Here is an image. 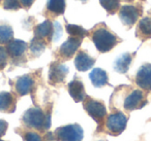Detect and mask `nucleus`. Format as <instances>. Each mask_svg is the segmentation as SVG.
<instances>
[{"instance_id":"nucleus-18","label":"nucleus","mask_w":151,"mask_h":141,"mask_svg":"<svg viewBox=\"0 0 151 141\" xmlns=\"http://www.w3.org/2000/svg\"><path fill=\"white\" fill-rule=\"evenodd\" d=\"M15 110V99L9 92L0 93V111L13 112Z\"/></svg>"},{"instance_id":"nucleus-15","label":"nucleus","mask_w":151,"mask_h":141,"mask_svg":"<svg viewBox=\"0 0 151 141\" xmlns=\"http://www.w3.org/2000/svg\"><path fill=\"white\" fill-rule=\"evenodd\" d=\"M132 57L129 53H124L120 57H118L114 62V69L115 71H117L118 73L124 74L128 71V68L130 66L132 63Z\"/></svg>"},{"instance_id":"nucleus-8","label":"nucleus","mask_w":151,"mask_h":141,"mask_svg":"<svg viewBox=\"0 0 151 141\" xmlns=\"http://www.w3.org/2000/svg\"><path fill=\"white\" fill-rule=\"evenodd\" d=\"M139 15H140V11L134 5H124L120 9L119 11V18L122 24L127 27H130L136 23Z\"/></svg>"},{"instance_id":"nucleus-24","label":"nucleus","mask_w":151,"mask_h":141,"mask_svg":"<svg viewBox=\"0 0 151 141\" xmlns=\"http://www.w3.org/2000/svg\"><path fill=\"white\" fill-rule=\"evenodd\" d=\"M45 50H46V44L45 42H42V39L34 37L30 43V51L32 54H34L35 56H40Z\"/></svg>"},{"instance_id":"nucleus-31","label":"nucleus","mask_w":151,"mask_h":141,"mask_svg":"<svg viewBox=\"0 0 151 141\" xmlns=\"http://www.w3.org/2000/svg\"><path fill=\"white\" fill-rule=\"evenodd\" d=\"M79 1H81V2H83V3H86L88 0H79Z\"/></svg>"},{"instance_id":"nucleus-7","label":"nucleus","mask_w":151,"mask_h":141,"mask_svg":"<svg viewBox=\"0 0 151 141\" xmlns=\"http://www.w3.org/2000/svg\"><path fill=\"white\" fill-rule=\"evenodd\" d=\"M136 83L145 91H151V64L140 67L136 76Z\"/></svg>"},{"instance_id":"nucleus-3","label":"nucleus","mask_w":151,"mask_h":141,"mask_svg":"<svg viewBox=\"0 0 151 141\" xmlns=\"http://www.w3.org/2000/svg\"><path fill=\"white\" fill-rule=\"evenodd\" d=\"M55 137L58 141H82L84 131L80 125L71 124L56 129Z\"/></svg>"},{"instance_id":"nucleus-33","label":"nucleus","mask_w":151,"mask_h":141,"mask_svg":"<svg viewBox=\"0 0 151 141\" xmlns=\"http://www.w3.org/2000/svg\"><path fill=\"white\" fill-rule=\"evenodd\" d=\"M101 141H105V140H101Z\"/></svg>"},{"instance_id":"nucleus-13","label":"nucleus","mask_w":151,"mask_h":141,"mask_svg":"<svg viewBox=\"0 0 151 141\" xmlns=\"http://www.w3.org/2000/svg\"><path fill=\"white\" fill-rule=\"evenodd\" d=\"M27 48V43L21 39H13L7 44V53L12 58H19Z\"/></svg>"},{"instance_id":"nucleus-1","label":"nucleus","mask_w":151,"mask_h":141,"mask_svg":"<svg viewBox=\"0 0 151 141\" xmlns=\"http://www.w3.org/2000/svg\"><path fill=\"white\" fill-rule=\"evenodd\" d=\"M23 122L26 126L36 130H48L51 126V115L45 114L40 108L32 107L23 115Z\"/></svg>"},{"instance_id":"nucleus-21","label":"nucleus","mask_w":151,"mask_h":141,"mask_svg":"<svg viewBox=\"0 0 151 141\" xmlns=\"http://www.w3.org/2000/svg\"><path fill=\"white\" fill-rule=\"evenodd\" d=\"M138 31L144 38L151 37V18H144L140 21Z\"/></svg>"},{"instance_id":"nucleus-22","label":"nucleus","mask_w":151,"mask_h":141,"mask_svg":"<svg viewBox=\"0 0 151 141\" xmlns=\"http://www.w3.org/2000/svg\"><path fill=\"white\" fill-rule=\"evenodd\" d=\"M66 31L73 37H78V38H84L85 36H87L88 32L82 28L79 25H73V24H66Z\"/></svg>"},{"instance_id":"nucleus-19","label":"nucleus","mask_w":151,"mask_h":141,"mask_svg":"<svg viewBox=\"0 0 151 141\" xmlns=\"http://www.w3.org/2000/svg\"><path fill=\"white\" fill-rule=\"evenodd\" d=\"M65 0H48L47 9L56 16L63 15L65 11Z\"/></svg>"},{"instance_id":"nucleus-12","label":"nucleus","mask_w":151,"mask_h":141,"mask_svg":"<svg viewBox=\"0 0 151 141\" xmlns=\"http://www.w3.org/2000/svg\"><path fill=\"white\" fill-rule=\"evenodd\" d=\"M95 63V59L91 58L87 53L85 52H80L75 59V66L77 68V70L79 71H87L90 68H92V66Z\"/></svg>"},{"instance_id":"nucleus-16","label":"nucleus","mask_w":151,"mask_h":141,"mask_svg":"<svg viewBox=\"0 0 151 141\" xmlns=\"http://www.w3.org/2000/svg\"><path fill=\"white\" fill-rule=\"evenodd\" d=\"M90 80L95 88H101L108 85V74L105 70L101 68H94L89 74Z\"/></svg>"},{"instance_id":"nucleus-30","label":"nucleus","mask_w":151,"mask_h":141,"mask_svg":"<svg viewBox=\"0 0 151 141\" xmlns=\"http://www.w3.org/2000/svg\"><path fill=\"white\" fill-rule=\"evenodd\" d=\"M20 1H21V4L24 7H27V9H29L32 5V3L34 2V0H20Z\"/></svg>"},{"instance_id":"nucleus-25","label":"nucleus","mask_w":151,"mask_h":141,"mask_svg":"<svg viewBox=\"0 0 151 141\" xmlns=\"http://www.w3.org/2000/svg\"><path fill=\"white\" fill-rule=\"evenodd\" d=\"M19 0H3V9L7 11H18L20 9Z\"/></svg>"},{"instance_id":"nucleus-4","label":"nucleus","mask_w":151,"mask_h":141,"mask_svg":"<svg viewBox=\"0 0 151 141\" xmlns=\"http://www.w3.org/2000/svg\"><path fill=\"white\" fill-rule=\"evenodd\" d=\"M84 102V108L87 111V113L97 122V124H101L105 118V116L107 115V108L104 105L103 102L96 101L94 99L87 97L85 98Z\"/></svg>"},{"instance_id":"nucleus-17","label":"nucleus","mask_w":151,"mask_h":141,"mask_svg":"<svg viewBox=\"0 0 151 141\" xmlns=\"http://www.w3.org/2000/svg\"><path fill=\"white\" fill-rule=\"evenodd\" d=\"M53 30H54V25L47 20L35 27L34 37L38 38V39H45L47 37H50L51 35H53Z\"/></svg>"},{"instance_id":"nucleus-28","label":"nucleus","mask_w":151,"mask_h":141,"mask_svg":"<svg viewBox=\"0 0 151 141\" xmlns=\"http://www.w3.org/2000/svg\"><path fill=\"white\" fill-rule=\"evenodd\" d=\"M25 141H42V138L37 133L28 132L25 134Z\"/></svg>"},{"instance_id":"nucleus-29","label":"nucleus","mask_w":151,"mask_h":141,"mask_svg":"<svg viewBox=\"0 0 151 141\" xmlns=\"http://www.w3.org/2000/svg\"><path fill=\"white\" fill-rule=\"evenodd\" d=\"M7 127H9V124L5 120H0V137L5 134V132L7 130Z\"/></svg>"},{"instance_id":"nucleus-2","label":"nucleus","mask_w":151,"mask_h":141,"mask_svg":"<svg viewBox=\"0 0 151 141\" xmlns=\"http://www.w3.org/2000/svg\"><path fill=\"white\" fill-rule=\"evenodd\" d=\"M92 40L97 51L101 53H107L111 51L117 44V37L106 27L99 28L93 32Z\"/></svg>"},{"instance_id":"nucleus-14","label":"nucleus","mask_w":151,"mask_h":141,"mask_svg":"<svg viewBox=\"0 0 151 141\" xmlns=\"http://www.w3.org/2000/svg\"><path fill=\"white\" fill-rule=\"evenodd\" d=\"M33 79L29 75H24L18 78L17 83H16V91L20 96H25L30 93L33 87Z\"/></svg>"},{"instance_id":"nucleus-9","label":"nucleus","mask_w":151,"mask_h":141,"mask_svg":"<svg viewBox=\"0 0 151 141\" xmlns=\"http://www.w3.org/2000/svg\"><path fill=\"white\" fill-rule=\"evenodd\" d=\"M81 43H82V39L78 37H70L60 46L59 48V54L62 58L64 59H70L71 57L75 55L76 51L80 48Z\"/></svg>"},{"instance_id":"nucleus-10","label":"nucleus","mask_w":151,"mask_h":141,"mask_svg":"<svg viewBox=\"0 0 151 141\" xmlns=\"http://www.w3.org/2000/svg\"><path fill=\"white\" fill-rule=\"evenodd\" d=\"M143 99H144L143 92L140 91V90H134L125 98V100L123 102V107L126 110H129V111L137 109V108H141L143 106Z\"/></svg>"},{"instance_id":"nucleus-23","label":"nucleus","mask_w":151,"mask_h":141,"mask_svg":"<svg viewBox=\"0 0 151 141\" xmlns=\"http://www.w3.org/2000/svg\"><path fill=\"white\" fill-rule=\"evenodd\" d=\"M99 3L110 15H114L120 7L119 0H99Z\"/></svg>"},{"instance_id":"nucleus-5","label":"nucleus","mask_w":151,"mask_h":141,"mask_svg":"<svg viewBox=\"0 0 151 141\" xmlns=\"http://www.w3.org/2000/svg\"><path fill=\"white\" fill-rule=\"evenodd\" d=\"M126 125H127V116L122 112H115L108 116L106 127L110 134L119 135L125 130Z\"/></svg>"},{"instance_id":"nucleus-27","label":"nucleus","mask_w":151,"mask_h":141,"mask_svg":"<svg viewBox=\"0 0 151 141\" xmlns=\"http://www.w3.org/2000/svg\"><path fill=\"white\" fill-rule=\"evenodd\" d=\"M61 36H62V27L59 22H55L54 30H53V41H57L58 39H60Z\"/></svg>"},{"instance_id":"nucleus-6","label":"nucleus","mask_w":151,"mask_h":141,"mask_svg":"<svg viewBox=\"0 0 151 141\" xmlns=\"http://www.w3.org/2000/svg\"><path fill=\"white\" fill-rule=\"evenodd\" d=\"M67 73H68V67L63 64L52 63L50 66V71H49V81L52 85L63 83Z\"/></svg>"},{"instance_id":"nucleus-11","label":"nucleus","mask_w":151,"mask_h":141,"mask_svg":"<svg viewBox=\"0 0 151 141\" xmlns=\"http://www.w3.org/2000/svg\"><path fill=\"white\" fill-rule=\"evenodd\" d=\"M68 92L69 95L76 102H81L86 98L84 85L79 79H73L68 83Z\"/></svg>"},{"instance_id":"nucleus-32","label":"nucleus","mask_w":151,"mask_h":141,"mask_svg":"<svg viewBox=\"0 0 151 141\" xmlns=\"http://www.w3.org/2000/svg\"><path fill=\"white\" fill-rule=\"evenodd\" d=\"M0 141H4V140H1V139H0Z\"/></svg>"},{"instance_id":"nucleus-26","label":"nucleus","mask_w":151,"mask_h":141,"mask_svg":"<svg viewBox=\"0 0 151 141\" xmlns=\"http://www.w3.org/2000/svg\"><path fill=\"white\" fill-rule=\"evenodd\" d=\"M7 58H9L7 51L3 46H0V71L2 70V69H4V67L6 66Z\"/></svg>"},{"instance_id":"nucleus-20","label":"nucleus","mask_w":151,"mask_h":141,"mask_svg":"<svg viewBox=\"0 0 151 141\" xmlns=\"http://www.w3.org/2000/svg\"><path fill=\"white\" fill-rule=\"evenodd\" d=\"M14 31L13 28L6 24L0 25V44L9 43L11 40H13Z\"/></svg>"}]
</instances>
